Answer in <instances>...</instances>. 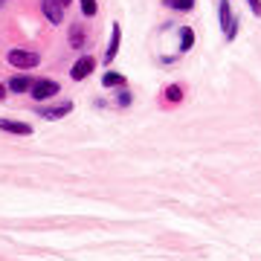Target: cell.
Returning a JSON list of instances; mask_svg holds the SVG:
<instances>
[{
    "label": "cell",
    "instance_id": "cell-2",
    "mask_svg": "<svg viewBox=\"0 0 261 261\" xmlns=\"http://www.w3.org/2000/svg\"><path fill=\"white\" fill-rule=\"evenodd\" d=\"M58 90H61V87H58L56 79H35L32 90H29V96H32L35 102H47V99H53Z\"/></svg>",
    "mask_w": 261,
    "mask_h": 261
},
{
    "label": "cell",
    "instance_id": "cell-12",
    "mask_svg": "<svg viewBox=\"0 0 261 261\" xmlns=\"http://www.w3.org/2000/svg\"><path fill=\"white\" fill-rule=\"evenodd\" d=\"M168 9H177V12H189L195 9V0H163Z\"/></svg>",
    "mask_w": 261,
    "mask_h": 261
},
{
    "label": "cell",
    "instance_id": "cell-16",
    "mask_svg": "<svg viewBox=\"0 0 261 261\" xmlns=\"http://www.w3.org/2000/svg\"><path fill=\"white\" fill-rule=\"evenodd\" d=\"M247 3H250L252 15H255V18H261V0H247Z\"/></svg>",
    "mask_w": 261,
    "mask_h": 261
},
{
    "label": "cell",
    "instance_id": "cell-18",
    "mask_svg": "<svg viewBox=\"0 0 261 261\" xmlns=\"http://www.w3.org/2000/svg\"><path fill=\"white\" fill-rule=\"evenodd\" d=\"M3 99H6V87H3V84H0V102H3Z\"/></svg>",
    "mask_w": 261,
    "mask_h": 261
},
{
    "label": "cell",
    "instance_id": "cell-8",
    "mask_svg": "<svg viewBox=\"0 0 261 261\" xmlns=\"http://www.w3.org/2000/svg\"><path fill=\"white\" fill-rule=\"evenodd\" d=\"M70 111H73V102H61V105H53V108H41V116L44 119H61Z\"/></svg>",
    "mask_w": 261,
    "mask_h": 261
},
{
    "label": "cell",
    "instance_id": "cell-7",
    "mask_svg": "<svg viewBox=\"0 0 261 261\" xmlns=\"http://www.w3.org/2000/svg\"><path fill=\"white\" fill-rule=\"evenodd\" d=\"M0 130L15 134V137H32V125H27V122H15V119H0Z\"/></svg>",
    "mask_w": 261,
    "mask_h": 261
},
{
    "label": "cell",
    "instance_id": "cell-11",
    "mask_svg": "<svg viewBox=\"0 0 261 261\" xmlns=\"http://www.w3.org/2000/svg\"><path fill=\"white\" fill-rule=\"evenodd\" d=\"M192 44H195V32H192L189 27H183V32H180V49H183V53H189V49H192Z\"/></svg>",
    "mask_w": 261,
    "mask_h": 261
},
{
    "label": "cell",
    "instance_id": "cell-5",
    "mask_svg": "<svg viewBox=\"0 0 261 261\" xmlns=\"http://www.w3.org/2000/svg\"><path fill=\"white\" fill-rule=\"evenodd\" d=\"M93 67H96V58H93V56H82V58H79V61L73 64V70H70L73 82H82V79H87Z\"/></svg>",
    "mask_w": 261,
    "mask_h": 261
},
{
    "label": "cell",
    "instance_id": "cell-4",
    "mask_svg": "<svg viewBox=\"0 0 261 261\" xmlns=\"http://www.w3.org/2000/svg\"><path fill=\"white\" fill-rule=\"evenodd\" d=\"M41 9H44V18L49 23H64V3H58V0H41Z\"/></svg>",
    "mask_w": 261,
    "mask_h": 261
},
{
    "label": "cell",
    "instance_id": "cell-6",
    "mask_svg": "<svg viewBox=\"0 0 261 261\" xmlns=\"http://www.w3.org/2000/svg\"><path fill=\"white\" fill-rule=\"evenodd\" d=\"M119 41H122V27L113 23L111 27V41H108V49H105V64H113V58L119 53Z\"/></svg>",
    "mask_w": 261,
    "mask_h": 261
},
{
    "label": "cell",
    "instance_id": "cell-1",
    "mask_svg": "<svg viewBox=\"0 0 261 261\" xmlns=\"http://www.w3.org/2000/svg\"><path fill=\"white\" fill-rule=\"evenodd\" d=\"M6 61H9L15 70H32V67H38L41 56H38V53H32V49H9Z\"/></svg>",
    "mask_w": 261,
    "mask_h": 261
},
{
    "label": "cell",
    "instance_id": "cell-9",
    "mask_svg": "<svg viewBox=\"0 0 261 261\" xmlns=\"http://www.w3.org/2000/svg\"><path fill=\"white\" fill-rule=\"evenodd\" d=\"M32 79H29V75H12L9 79V90L12 93H29V90H32Z\"/></svg>",
    "mask_w": 261,
    "mask_h": 261
},
{
    "label": "cell",
    "instance_id": "cell-10",
    "mask_svg": "<svg viewBox=\"0 0 261 261\" xmlns=\"http://www.w3.org/2000/svg\"><path fill=\"white\" fill-rule=\"evenodd\" d=\"M70 47L73 49L84 47V27L82 23H73V27H70Z\"/></svg>",
    "mask_w": 261,
    "mask_h": 261
},
{
    "label": "cell",
    "instance_id": "cell-13",
    "mask_svg": "<svg viewBox=\"0 0 261 261\" xmlns=\"http://www.w3.org/2000/svg\"><path fill=\"white\" fill-rule=\"evenodd\" d=\"M102 84H105V87H113V84L122 87V84H125V75H122V73H105L102 75Z\"/></svg>",
    "mask_w": 261,
    "mask_h": 261
},
{
    "label": "cell",
    "instance_id": "cell-15",
    "mask_svg": "<svg viewBox=\"0 0 261 261\" xmlns=\"http://www.w3.org/2000/svg\"><path fill=\"white\" fill-rule=\"evenodd\" d=\"M82 12H84V18H93L99 12V3L96 0H82Z\"/></svg>",
    "mask_w": 261,
    "mask_h": 261
},
{
    "label": "cell",
    "instance_id": "cell-14",
    "mask_svg": "<svg viewBox=\"0 0 261 261\" xmlns=\"http://www.w3.org/2000/svg\"><path fill=\"white\" fill-rule=\"evenodd\" d=\"M166 99L168 102H180V99H183V87H180V84H171L166 90Z\"/></svg>",
    "mask_w": 261,
    "mask_h": 261
},
{
    "label": "cell",
    "instance_id": "cell-19",
    "mask_svg": "<svg viewBox=\"0 0 261 261\" xmlns=\"http://www.w3.org/2000/svg\"><path fill=\"white\" fill-rule=\"evenodd\" d=\"M58 3H64V6H70V0H58Z\"/></svg>",
    "mask_w": 261,
    "mask_h": 261
},
{
    "label": "cell",
    "instance_id": "cell-3",
    "mask_svg": "<svg viewBox=\"0 0 261 261\" xmlns=\"http://www.w3.org/2000/svg\"><path fill=\"white\" fill-rule=\"evenodd\" d=\"M221 29H224L226 41H235V35H238V18L229 9V0H221Z\"/></svg>",
    "mask_w": 261,
    "mask_h": 261
},
{
    "label": "cell",
    "instance_id": "cell-17",
    "mask_svg": "<svg viewBox=\"0 0 261 261\" xmlns=\"http://www.w3.org/2000/svg\"><path fill=\"white\" fill-rule=\"evenodd\" d=\"M119 105H122V108H125V105H130V93H128V90H125V93H119Z\"/></svg>",
    "mask_w": 261,
    "mask_h": 261
}]
</instances>
